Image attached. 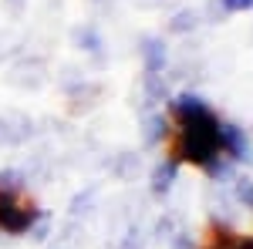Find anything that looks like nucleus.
<instances>
[{"instance_id": "f257e3e1", "label": "nucleus", "mask_w": 253, "mask_h": 249, "mask_svg": "<svg viewBox=\"0 0 253 249\" xmlns=\"http://www.w3.org/2000/svg\"><path fill=\"white\" fill-rule=\"evenodd\" d=\"M172 121H175V158L172 162H193V165H213L223 155L219 142V118L199 101L186 95L172 101Z\"/></svg>"}, {"instance_id": "9b49d317", "label": "nucleus", "mask_w": 253, "mask_h": 249, "mask_svg": "<svg viewBox=\"0 0 253 249\" xmlns=\"http://www.w3.org/2000/svg\"><path fill=\"white\" fill-rule=\"evenodd\" d=\"M250 249H253V239H250Z\"/></svg>"}, {"instance_id": "9d476101", "label": "nucleus", "mask_w": 253, "mask_h": 249, "mask_svg": "<svg viewBox=\"0 0 253 249\" xmlns=\"http://www.w3.org/2000/svg\"><path fill=\"white\" fill-rule=\"evenodd\" d=\"M223 7H226V10H250L253 0H223Z\"/></svg>"}, {"instance_id": "423d86ee", "label": "nucleus", "mask_w": 253, "mask_h": 249, "mask_svg": "<svg viewBox=\"0 0 253 249\" xmlns=\"http://www.w3.org/2000/svg\"><path fill=\"white\" fill-rule=\"evenodd\" d=\"M203 249H250V239H236L233 232H219L216 229L213 232V243H210V246H203Z\"/></svg>"}, {"instance_id": "20e7f679", "label": "nucleus", "mask_w": 253, "mask_h": 249, "mask_svg": "<svg viewBox=\"0 0 253 249\" xmlns=\"http://www.w3.org/2000/svg\"><path fill=\"white\" fill-rule=\"evenodd\" d=\"M219 142H223V152H230L233 158H250V145H247V138H243L240 128L223 125L219 128Z\"/></svg>"}, {"instance_id": "7ed1b4c3", "label": "nucleus", "mask_w": 253, "mask_h": 249, "mask_svg": "<svg viewBox=\"0 0 253 249\" xmlns=\"http://www.w3.org/2000/svg\"><path fill=\"white\" fill-rule=\"evenodd\" d=\"M142 58H145L149 74H159V71L166 68V61H169V47H166V40H162V37H145V40H142Z\"/></svg>"}, {"instance_id": "0eeeda50", "label": "nucleus", "mask_w": 253, "mask_h": 249, "mask_svg": "<svg viewBox=\"0 0 253 249\" xmlns=\"http://www.w3.org/2000/svg\"><path fill=\"white\" fill-rule=\"evenodd\" d=\"M145 121V138L149 142H159L162 135L169 132V118H162V115H149V118H142Z\"/></svg>"}, {"instance_id": "6e6552de", "label": "nucleus", "mask_w": 253, "mask_h": 249, "mask_svg": "<svg viewBox=\"0 0 253 249\" xmlns=\"http://www.w3.org/2000/svg\"><path fill=\"white\" fill-rule=\"evenodd\" d=\"M169 27H172V31H189V27H196V10H186V14H175Z\"/></svg>"}, {"instance_id": "1a4fd4ad", "label": "nucleus", "mask_w": 253, "mask_h": 249, "mask_svg": "<svg viewBox=\"0 0 253 249\" xmlns=\"http://www.w3.org/2000/svg\"><path fill=\"white\" fill-rule=\"evenodd\" d=\"M236 192H240V202L253 209V182H247V178H243V182L236 185Z\"/></svg>"}, {"instance_id": "39448f33", "label": "nucleus", "mask_w": 253, "mask_h": 249, "mask_svg": "<svg viewBox=\"0 0 253 249\" xmlns=\"http://www.w3.org/2000/svg\"><path fill=\"white\" fill-rule=\"evenodd\" d=\"M175 172H179V162H162L156 172H152V192L156 195H166L175 182Z\"/></svg>"}, {"instance_id": "f03ea898", "label": "nucleus", "mask_w": 253, "mask_h": 249, "mask_svg": "<svg viewBox=\"0 0 253 249\" xmlns=\"http://www.w3.org/2000/svg\"><path fill=\"white\" fill-rule=\"evenodd\" d=\"M34 219H38V209L14 185H0V229L10 236H20L34 226Z\"/></svg>"}]
</instances>
